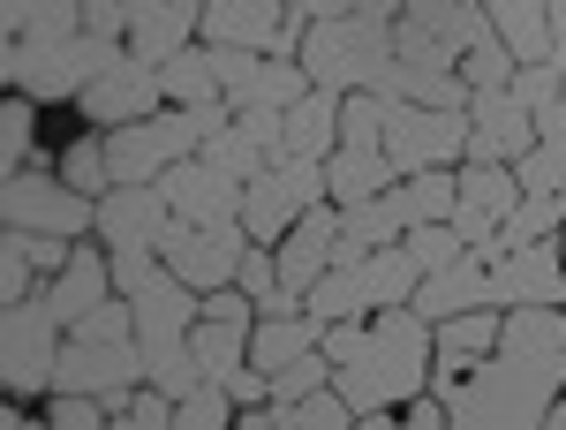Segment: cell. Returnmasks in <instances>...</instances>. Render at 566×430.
<instances>
[{"label": "cell", "instance_id": "cell-1", "mask_svg": "<svg viewBox=\"0 0 566 430\" xmlns=\"http://www.w3.org/2000/svg\"><path fill=\"white\" fill-rule=\"evenodd\" d=\"M559 392H566V347H544V355L491 347V355H476V370L461 386H446L438 400H446L453 430H536Z\"/></svg>", "mask_w": 566, "mask_h": 430}, {"label": "cell", "instance_id": "cell-2", "mask_svg": "<svg viewBox=\"0 0 566 430\" xmlns=\"http://www.w3.org/2000/svg\"><path fill=\"white\" fill-rule=\"evenodd\" d=\"M431 317L416 310V302H392L386 317L370 325V340L355 363L333 370V386L348 400L355 416H370V408H400V400H416L423 378H431Z\"/></svg>", "mask_w": 566, "mask_h": 430}, {"label": "cell", "instance_id": "cell-3", "mask_svg": "<svg viewBox=\"0 0 566 430\" xmlns=\"http://www.w3.org/2000/svg\"><path fill=\"white\" fill-rule=\"evenodd\" d=\"M416 280H423V264L408 258V242H392V250H370L355 264H325V280L303 295V310L317 325L370 317V310H392V302H416Z\"/></svg>", "mask_w": 566, "mask_h": 430}, {"label": "cell", "instance_id": "cell-4", "mask_svg": "<svg viewBox=\"0 0 566 430\" xmlns=\"http://www.w3.org/2000/svg\"><path fill=\"white\" fill-rule=\"evenodd\" d=\"M84 0H61V8H45L39 23L23 31V39H8L0 53V69H8V84L23 91V98H69V91H84L76 76V39H84Z\"/></svg>", "mask_w": 566, "mask_h": 430}, {"label": "cell", "instance_id": "cell-5", "mask_svg": "<svg viewBox=\"0 0 566 430\" xmlns=\"http://www.w3.org/2000/svg\"><path fill=\"white\" fill-rule=\"evenodd\" d=\"M303 76L317 91H378V76L392 69V31L363 23V15H333L303 31Z\"/></svg>", "mask_w": 566, "mask_h": 430}, {"label": "cell", "instance_id": "cell-6", "mask_svg": "<svg viewBox=\"0 0 566 430\" xmlns=\"http://www.w3.org/2000/svg\"><path fill=\"white\" fill-rule=\"evenodd\" d=\"M333 189H325V159H303V151H287V159H272V167L250 181V197H242V227H250V242H280L310 204H325Z\"/></svg>", "mask_w": 566, "mask_h": 430}, {"label": "cell", "instance_id": "cell-7", "mask_svg": "<svg viewBox=\"0 0 566 430\" xmlns=\"http://www.w3.org/2000/svg\"><path fill=\"white\" fill-rule=\"evenodd\" d=\"M242 258H250V227H242V219H212V227L175 219L167 242H159V264H167L175 280H189L197 295H219V287L242 272Z\"/></svg>", "mask_w": 566, "mask_h": 430}, {"label": "cell", "instance_id": "cell-8", "mask_svg": "<svg viewBox=\"0 0 566 430\" xmlns=\"http://www.w3.org/2000/svg\"><path fill=\"white\" fill-rule=\"evenodd\" d=\"M461 151H469V114H438V106L386 98V159H392V174L453 167Z\"/></svg>", "mask_w": 566, "mask_h": 430}, {"label": "cell", "instance_id": "cell-9", "mask_svg": "<svg viewBox=\"0 0 566 430\" xmlns=\"http://www.w3.org/2000/svg\"><path fill=\"white\" fill-rule=\"evenodd\" d=\"M61 317H53V302L31 295V302H8V317H0V370H8V386L15 392H45L53 386V363H61Z\"/></svg>", "mask_w": 566, "mask_h": 430}, {"label": "cell", "instance_id": "cell-10", "mask_svg": "<svg viewBox=\"0 0 566 430\" xmlns=\"http://www.w3.org/2000/svg\"><path fill=\"white\" fill-rule=\"evenodd\" d=\"M136 378H144V347L136 340H91V333H69V340H61V363H53V392L122 400Z\"/></svg>", "mask_w": 566, "mask_h": 430}, {"label": "cell", "instance_id": "cell-11", "mask_svg": "<svg viewBox=\"0 0 566 430\" xmlns=\"http://www.w3.org/2000/svg\"><path fill=\"white\" fill-rule=\"evenodd\" d=\"M0 212H8V227H23V234H69V242L84 227H98V204H84L69 181H39V174H8Z\"/></svg>", "mask_w": 566, "mask_h": 430}, {"label": "cell", "instance_id": "cell-12", "mask_svg": "<svg viewBox=\"0 0 566 430\" xmlns=\"http://www.w3.org/2000/svg\"><path fill=\"white\" fill-rule=\"evenodd\" d=\"M536 144V114L514 91H469V167H514Z\"/></svg>", "mask_w": 566, "mask_h": 430}, {"label": "cell", "instance_id": "cell-13", "mask_svg": "<svg viewBox=\"0 0 566 430\" xmlns=\"http://www.w3.org/2000/svg\"><path fill=\"white\" fill-rule=\"evenodd\" d=\"M159 189H167L175 219H189V227H212V219H242V197H250V181H234L227 167H212L205 151L175 159V167L159 174Z\"/></svg>", "mask_w": 566, "mask_h": 430}, {"label": "cell", "instance_id": "cell-14", "mask_svg": "<svg viewBox=\"0 0 566 430\" xmlns=\"http://www.w3.org/2000/svg\"><path fill=\"white\" fill-rule=\"evenodd\" d=\"M167 227H175V204H167L159 181H122L114 197H98V234H106V250H159Z\"/></svg>", "mask_w": 566, "mask_h": 430}, {"label": "cell", "instance_id": "cell-15", "mask_svg": "<svg viewBox=\"0 0 566 430\" xmlns=\"http://www.w3.org/2000/svg\"><path fill=\"white\" fill-rule=\"evenodd\" d=\"M522 204V181H514V167H461L453 174V234L476 250V242H491L499 234V219Z\"/></svg>", "mask_w": 566, "mask_h": 430}, {"label": "cell", "instance_id": "cell-16", "mask_svg": "<svg viewBox=\"0 0 566 430\" xmlns=\"http://www.w3.org/2000/svg\"><path fill=\"white\" fill-rule=\"evenodd\" d=\"M514 302H566V258L552 234L491 264V310H514Z\"/></svg>", "mask_w": 566, "mask_h": 430}, {"label": "cell", "instance_id": "cell-17", "mask_svg": "<svg viewBox=\"0 0 566 430\" xmlns=\"http://www.w3.org/2000/svg\"><path fill=\"white\" fill-rule=\"evenodd\" d=\"M76 98H84V114L98 122V129H129V122H144V114H159L167 84H159V69H151V61H122L114 76L84 84Z\"/></svg>", "mask_w": 566, "mask_h": 430}, {"label": "cell", "instance_id": "cell-18", "mask_svg": "<svg viewBox=\"0 0 566 430\" xmlns=\"http://www.w3.org/2000/svg\"><path fill=\"white\" fill-rule=\"evenodd\" d=\"M333 242H340V212L333 204H310L287 234H280V287H295V295H310L317 280H325V264H333Z\"/></svg>", "mask_w": 566, "mask_h": 430}, {"label": "cell", "instance_id": "cell-19", "mask_svg": "<svg viewBox=\"0 0 566 430\" xmlns=\"http://www.w3.org/2000/svg\"><path fill=\"white\" fill-rule=\"evenodd\" d=\"M197 23H205V0H159V8H136V15H129V61L167 69L181 45L197 39Z\"/></svg>", "mask_w": 566, "mask_h": 430}, {"label": "cell", "instance_id": "cell-20", "mask_svg": "<svg viewBox=\"0 0 566 430\" xmlns=\"http://www.w3.org/2000/svg\"><path fill=\"white\" fill-rule=\"evenodd\" d=\"M129 302H136V340H181V333L205 317V310H197V287H189V280H175L167 264H159V272H151Z\"/></svg>", "mask_w": 566, "mask_h": 430}, {"label": "cell", "instance_id": "cell-21", "mask_svg": "<svg viewBox=\"0 0 566 430\" xmlns=\"http://www.w3.org/2000/svg\"><path fill=\"white\" fill-rule=\"evenodd\" d=\"M476 302H491V264H483V250H461L453 264H438V272H423L416 280V310L423 317H453V310H476Z\"/></svg>", "mask_w": 566, "mask_h": 430}, {"label": "cell", "instance_id": "cell-22", "mask_svg": "<svg viewBox=\"0 0 566 430\" xmlns=\"http://www.w3.org/2000/svg\"><path fill=\"white\" fill-rule=\"evenodd\" d=\"M408 234V219H400V204L386 197H363V204H340V242H333V264H355L370 258V250H392Z\"/></svg>", "mask_w": 566, "mask_h": 430}, {"label": "cell", "instance_id": "cell-23", "mask_svg": "<svg viewBox=\"0 0 566 430\" xmlns=\"http://www.w3.org/2000/svg\"><path fill=\"white\" fill-rule=\"evenodd\" d=\"M272 31H280V0H205V45L272 53Z\"/></svg>", "mask_w": 566, "mask_h": 430}, {"label": "cell", "instance_id": "cell-24", "mask_svg": "<svg viewBox=\"0 0 566 430\" xmlns=\"http://www.w3.org/2000/svg\"><path fill=\"white\" fill-rule=\"evenodd\" d=\"M189 347H197L205 378L242 370V363H250V310H212V302H205V317L189 325Z\"/></svg>", "mask_w": 566, "mask_h": 430}, {"label": "cell", "instance_id": "cell-25", "mask_svg": "<svg viewBox=\"0 0 566 430\" xmlns=\"http://www.w3.org/2000/svg\"><path fill=\"white\" fill-rule=\"evenodd\" d=\"M106 287H114V258H91V250H76V258L53 272L45 302H53V317H61V325H84V310H98V302H106Z\"/></svg>", "mask_w": 566, "mask_h": 430}, {"label": "cell", "instance_id": "cell-26", "mask_svg": "<svg viewBox=\"0 0 566 430\" xmlns=\"http://www.w3.org/2000/svg\"><path fill=\"white\" fill-rule=\"evenodd\" d=\"M378 98H408V106H438V114H469V84L453 69H416V61H392L378 76Z\"/></svg>", "mask_w": 566, "mask_h": 430}, {"label": "cell", "instance_id": "cell-27", "mask_svg": "<svg viewBox=\"0 0 566 430\" xmlns=\"http://www.w3.org/2000/svg\"><path fill=\"white\" fill-rule=\"evenodd\" d=\"M317 340H325V325H317L310 310L303 317H295V310H287V317H258V325H250V363L272 378V370H287L295 355H310Z\"/></svg>", "mask_w": 566, "mask_h": 430}, {"label": "cell", "instance_id": "cell-28", "mask_svg": "<svg viewBox=\"0 0 566 430\" xmlns=\"http://www.w3.org/2000/svg\"><path fill=\"white\" fill-rule=\"evenodd\" d=\"M340 98L348 91H317L310 84L295 106H287V151H303V159H325V144L340 136Z\"/></svg>", "mask_w": 566, "mask_h": 430}, {"label": "cell", "instance_id": "cell-29", "mask_svg": "<svg viewBox=\"0 0 566 430\" xmlns=\"http://www.w3.org/2000/svg\"><path fill=\"white\" fill-rule=\"evenodd\" d=\"M392 181H400V174H392L386 151H348V144H340V151H333V167H325V189H333V204H363V197H386Z\"/></svg>", "mask_w": 566, "mask_h": 430}, {"label": "cell", "instance_id": "cell-30", "mask_svg": "<svg viewBox=\"0 0 566 430\" xmlns=\"http://www.w3.org/2000/svg\"><path fill=\"white\" fill-rule=\"evenodd\" d=\"M491 8V31L506 39L514 61H544L552 53V23H544V0H483Z\"/></svg>", "mask_w": 566, "mask_h": 430}, {"label": "cell", "instance_id": "cell-31", "mask_svg": "<svg viewBox=\"0 0 566 430\" xmlns=\"http://www.w3.org/2000/svg\"><path fill=\"white\" fill-rule=\"evenodd\" d=\"M136 347H144V386L175 392V400H189V392L205 386V363H197L189 333H181V340H136Z\"/></svg>", "mask_w": 566, "mask_h": 430}, {"label": "cell", "instance_id": "cell-32", "mask_svg": "<svg viewBox=\"0 0 566 430\" xmlns=\"http://www.w3.org/2000/svg\"><path fill=\"white\" fill-rule=\"evenodd\" d=\"M159 84H167L175 106H212V98H227L219 91V69H212V45H181L175 61L159 69Z\"/></svg>", "mask_w": 566, "mask_h": 430}, {"label": "cell", "instance_id": "cell-33", "mask_svg": "<svg viewBox=\"0 0 566 430\" xmlns=\"http://www.w3.org/2000/svg\"><path fill=\"white\" fill-rule=\"evenodd\" d=\"M392 204H400L408 227H423V219H453V174H446V167L400 174V181H392Z\"/></svg>", "mask_w": 566, "mask_h": 430}, {"label": "cell", "instance_id": "cell-34", "mask_svg": "<svg viewBox=\"0 0 566 430\" xmlns=\"http://www.w3.org/2000/svg\"><path fill=\"white\" fill-rule=\"evenodd\" d=\"M272 423L280 430H348L355 408L340 400V386H317V392H303V400H287V408H272Z\"/></svg>", "mask_w": 566, "mask_h": 430}, {"label": "cell", "instance_id": "cell-35", "mask_svg": "<svg viewBox=\"0 0 566 430\" xmlns=\"http://www.w3.org/2000/svg\"><path fill=\"white\" fill-rule=\"evenodd\" d=\"M340 144L348 151H386V98L378 91H348L340 98Z\"/></svg>", "mask_w": 566, "mask_h": 430}, {"label": "cell", "instance_id": "cell-36", "mask_svg": "<svg viewBox=\"0 0 566 430\" xmlns=\"http://www.w3.org/2000/svg\"><path fill=\"white\" fill-rule=\"evenodd\" d=\"M438 347H453V355H491V347H499V310L476 302V310L438 317Z\"/></svg>", "mask_w": 566, "mask_h": 430}, {"label": "cell", "instance_id": "cell-37", "mask_svg": "<svg viewBox=\"0 0 566 430\" xmlns=\"http://www.w3.org/2000/svg\"><path fill=\"white\" fill-rule=\"evenodd\" d=\"M205 159H212V167H227L234 181H258V174L272 167V159H264V144H258L250 129H242V122H227V129H219L212 144H205Z\"/></svg>", "mask_w": 566, "mask_h": 430}, {"label": "cell", "instance_id": "cell-38", "mask_svg": "<svg viewBox=\"0 0 566 430\" xmlns=\"http://www.w3.org/2000/svg\"><path fill=\"white\" fill-rule=\"evenodd\" d=\"M392 61H416V69H453V76H461V53H453V45L438 39V31L408 23V15L392 23Z\"/></svg>", "mask_w": 566, "mask_h": 430}, {"label": "cell", "instance_id": "cell-39", "mask_svg": "<svg viewBox=\"0 0 566 430\" xmlns=\"http://www.w3.org/2000/svg\"><path fill=\"white\" fill-rule=\"evenodd\" d=\"M514 69H522V61L506 53V39H483V45L461 53V84H469V91H506V84H514Z\"/></svg>", "mask_w": 566, "mask_h": 430}, {"label": "cell", "instance_id": "cell-40", "mask_svg": "<svg viewBox=\"0 0 566 430\" xmlns=\"http://www.w3.org/2000/svg\"><path fill=\"white\" fill-rule=\"evenodd\" d=\"M234 408H242V400L219 386V378H205L189 400H175V430H227V416H234Z\"/></svg>", "mask_w": 566, "mask_h": 430}, {"label": "cell", "instance_id": "cell-41", "mask_svg": "<svg viewBox=\"0 0 566 430\" xmlns=\"http://www.w3.org/2000/svg\"><path fill=\"white\" fill-rule=\"evenodd\" d=\"M317 386H333V355H325V347H310L287 370H272V408H287V400H303V392H317Z\"/></svg>", "mask_w": 566, "mask_h": 430}, {"label": "cell", "instance_id": "cell-42", "mask_svg": "<svg viewBox=\"0 0 566 430\" xmlns=\"http://www.w3.org/2000/svg\"><path fill=\"white\" fill-rule=\"evenodd\" d=\"M514 98H522L528 114H536V106H552V98H559L566 91V53H544V61H522V69H514Z\"/></svg>", "mask_w": 566, "mask_h": 430}, {"label": "cell", "instance_id": "cell-43", "mask_svg": "<svg viewBox=\"0 0 566 430\" xmlns=\"http://www.w3.org/2000/svg\"><path fill=\"white\" fill-rule=\"evenodd\" d=\"M400 242H408V258L423 264V272H438V264H453L461 250H469V242L453 234V219H423V227H408Z\"/></svg>", "mask_w": 566, "mask_h": 430}, {"label": "cell", "instance_id": "cell-44", "mask_svg": "<svg viewBox=\"0 0 566 430\" xmlns=\"http://www.w3.org/2000/svg\"><path fill=\"white\" fill-rule=\"evenodd\" d=\"M514 181H522V189H552V197H559V189H566V144H528L522 159H514Z\"/></svg>", "mask_w": 566, "mask_h": 430}, {"label": "cell", "instance_id": "cell-45", "mask_svg": "<svg viewBox=\"0 0 566 430\" xmlns=\"http://www.w3.org/2000/svg\"><path fill=\"white\" fill-rule=\"evenodd\" d=\"M23 151H31V106H23V91H15L8 114H0V159H8V174H23Z\"/></svg>", "mask_w": 566, "mask_h": 430}, {"label": "cell", "instance_id": "cell-46", "mask_svg": "<svg viewBox=\"0 0 566 430\" xmlns=\"http://www.w3.org/2000/svg\"><path fill=\"white\" fill-rule=\"evenodd\" d=\"M61 174H69V189H106V181H114V167H106V144H76V151L61 159Z\"/></svg>", "mask_w": 566, "mask_h": 430}, {"label": "cell", "instance_id": "cell-47", "mask_svg": "<svg viewBox=\"0 0 566 430\" xmlns=\"http://www.w3.org/2000/svg\"><path fill=\"white\" fill-rule=\"evenodd\" d=\"M31 272H39V264H31V250H23V234L8 227V250H0V302H31V295H23Z\"/></svg>", "mask_w": 566, "mask_h": 430}, {"label": "cell", "instance_id": "cell-48", "mask_svg": "<svg viewBox=\"0 0 566 430\" xmlns=\"http://www.w3.org/2000/svg\"><path fill=\"white\" fill-rule=\"evenodd\" d=\"M98 416H106L98 392H61L53 400V430H98Z\"/></svg>", "mask_w": 566, "mask_h": 430}, {"label": "cell", "instance_id": "cell-49", "mask_svg": "<svg viewBox=\"0 0 566 430\" xmlns=\"http://www.w3.org/2000/svg\"><path fill=\"white\" fill-rule=\"evenodd\" d=\"M363 340H370V325H363V317H333V325H325V355H333V370H340V363H355V355H363Z\"/></svg>", "mask_w": 566, "mask_h": 430}, {"label": "cell", "instance_id": "cell-50", "mask_svg": "<svg viewBox=\"0 0 566 430\" xmlns=\"http://www.w3.org/2000/svg\"><path fill=\"white\" fill-rule=\"evenodd\" d=\"M129 423L136 430H175V392H159V386L136 392V400H129Z\"/></svg>", "mask_w": 566, "mask_h": 430}, {"label": "cell", "instance_id": "cell-51", "mask_svg": "<svg viewBox=\"0 0 566 430\" xmlns=\"http://www.w3.org/2000/svg\"><path fill=\"white\" fill-rule=\"evenodd\" d=\"M15 234H23V227H15ZM23 250H31L39 272H61V264L76 258V250H69V234H23Z\"/></svg>", "mask_w": 566, "mask_h": 430}, {"label": "cell", "instance_id": "cell-52", "mask_svg": "<svg viewBox=\"0 0 566 430\" xmlns=\"http://www.w3.org/2000/svg\"><path fill=\"white\" fill-rule=\"evenodd\" d=\"M234 280H242V287H250V295H272V287H280V258H264V250H250V258H242V272H234Z\"/></svg>", "mask_w": 566, "mask_h": 430}, {"label": "cell", "instance_id": "cell-53", "mask_svg": "<svg viewBox=\"0 0 566 430\" xmlns=\"http://www.w3.org/2000/svg\"><path fill=\"white\" fill-rule=\"evenodd\" d=\"M84 23H91V31H114V39H122V31H129V0H84Z\"/></svg>", "mask_w": 566, "mask_h": 430}, {"label": "cell", "instance_id": "cell-54", "mask_svg": "<svg viewBox=\"0 0 566 430\" xmlns=\"http://www.w3.org/2000/svg\"><path fill=\"white\" fill-rule=\"evenodd\" d=\"M45 8H61V0H8V39H23V31L39 23Z\"/></svg>", "mask_w": 566, "mask_h": 430}, {"label": "cell", "instance_id": "cell-55", "mask_svg": "<svg viewBox=\"0 0 566 430\" xmlns=\"http://www.w3.org/2000/svg\"><path fill=\"white\" fill-rule=\"evenodd\" d=\"M355 15H363V23H378V31H392V23L408 15V0H355Z\"/></svg>", "mask_w": 566, "mask_h": 430}, {"label": "cell", "instance_id": "cell-56", "mask_svg": "<svg viewBox=\"0 0 566 430\" xmlns=\"http://www.w3.org/2000/svg\"><path fill=\"white\" fill-rule=\"evenodd\" d=\"M453 8H469V0H408V23H423V31H438Z\"/></svg>", "mask_w": 566, "mask_h": 430}, {"label": "cell", "instance_id": "cell-57", "mask_svg": "<svg viewBox=\"0 0 566 430\" xmlns=\"http://www.w3.org/2000/svg\"><path fill=\"white\" fill-rule=\"evenodd\" d=\"M310 23H333V15H355V0H295Z\"/></svg>", "mask_w": 566, "mask_h": 430}, {"label": "cell", "instance_id": "cell-58", "mask_svg": "<svg viewBox=\"0 0 566 430\" xmlns=\"http://www.w3.org/2000/svg\"><path fill=\"white\" fill-rule=\"evenodd\" d=\"M544 23H552V53H566V0H544Z\"/></svg>", "mask_w": 566, "mask_h": 430}, {"label": "cell", "instance_id": "cell-59", "mask_svg": "<svg viewBox=\"0 0 566 430\" xmlns=\"http://www.w3.org/2000/svg\"><path fill=\"white\" fill-rule=\"evenodd\" d=\"M544 423H559V430H566V400H552V416H544Z\"/></svg>", "mask_w": 566, "mask_h": 430}, {"label": "cell", "instance_id": "cell-60", "mask_svg": "<svg viewBox=\"0 0 566 430\" xmlns=\"http://www.w3.org/2000/svg\"><path fill=\"white\" fill-rule=\"evenodd\" d=\"M559 258H566V242H559Z\"/></svg>", "mask_w": 566, "mask_h": 430}, {"label": "cell", "instance_id": "cell-61", "mask_svg": "<svg viewBox=\"0 0 566 430\" xmlns=\"http://www.w3.org/2000/svg\"><path fill=\"white\" fill-rule=\"evenodd\" d=\"M559 204H566V189H559Z\"/></svg>", "mask_w": 566, "mask_h": 430}]
</instances>
